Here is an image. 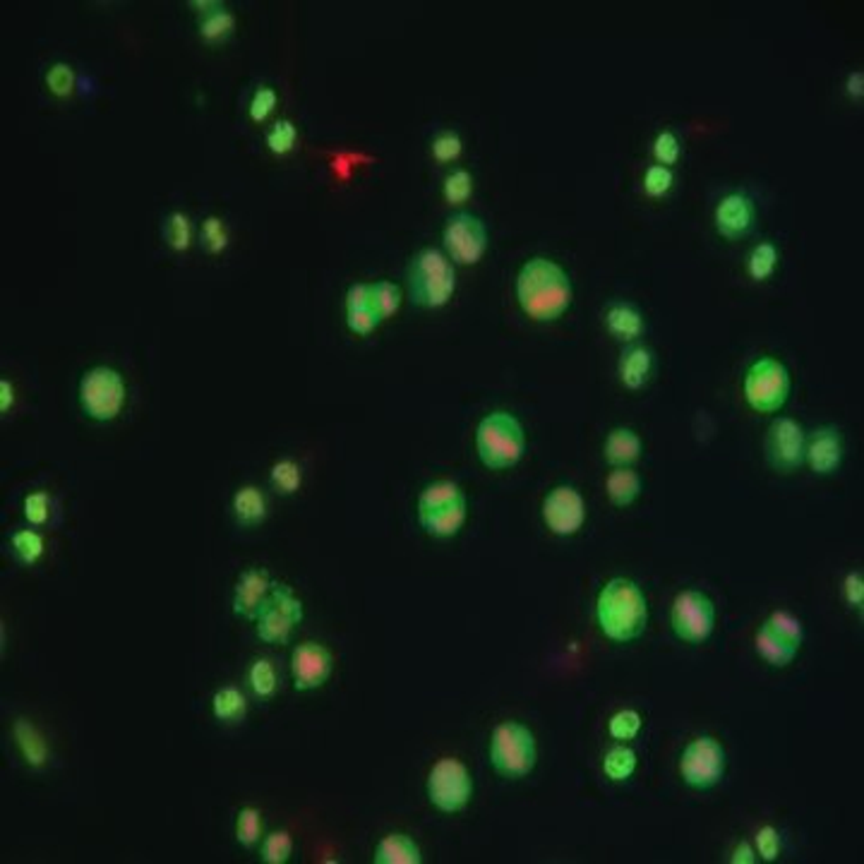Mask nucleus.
<instances>
[{
  "label": "nucleus",
  "mask_w": 864,
  "mask_h": 864,
  "mask_svg": "<svg viewBox=\"0 0 864 864\" xmlns=\"http://www.w3.org/2000/svg\"><path fill=\"white\" fill-rule=\"evenodd\" d=\"M572 281L558 262L533 258L522 267L516 277V298L529 317L552 322L562 317L572 305Z\"/></svg>",
  "instance_id": "obj_1"
},
{
  "label": "nucleus",
  "mask_w": 864,
  "mask_h": 864,
  "mask_svg": "<svg viewBox=\"0 0 864 864\" xmlns=\"http://www.w3.org/2000/svg\"><path fill=\"white\" fill-rule=\"evenodd\" d=\"M596 620L600 632L617 643L639 639L649 624V603L632 578H610L596 600Z\"/></svg>",
  "instance_id": "obj_2"
},
{
  "label": "nucleus",
  "mask_w": 864,
  "mask_h": 864,
  "mask_svg": "<svg viewBox=\"0 0 864 864\" xmlns=\"http://www.w3.org/2000/svg\"><path fill=\"white\" fill-rule=\"evenodd\" d=\"M406 286L415 305L442 307L457 288L454 267L440 250L423 248L408 262Z\"/></svg>",
  "instance_id": "obj_3"
},
{
  "label": "nucleus",
  "mask_w": 864,
  "mask_h": 864,
  "mask_svg": "<svg viewBox=\"0 0 864 864\" xmlns=\"http://www.w3.org/2000/svg\"><path fill=\"white\" fill-rule=\"evenodd\" d=\"M476 450L487 468H509L526 451V435L522 423L512 414L495 411L480 421L476 430Z\"/></svg>",
  "instance_id": "obj_4"
},
{
  "label": "nucleus",
  "mask_w": 864,
  "mask_h": 864,
  "mask_svg": "<svg viewBox=\"0 0 864 864\" xmlns=\"http://www.w3.org/2000/svg\"><path fill=\"white\" fill-rule=\"evenodd\" d=\"M538 761L536 737L516 721L500 723L490 740V764L500 776L512 780L526 778Z\"/></svg>",
  "instance_id": "obj_5"
},
{
  "label": "nucleus",
  "mask_w": 864,
  "mask_h": 864,
  "mask_svg": "<svg viewBox=\"0 0 864 864\" xmlns=\"http://www.w3.org/2000/svg\"><path fill=\"white\" fill-rule=\"evenodd\" d=\"M428 800L442 814H457L468 807L473 797V778L471 771L466 769L464 761L454 757L440 759L428 773Z\"/></svg>",
  "instance_id": "obj_6"
},
{
  "label": "nucleus",
  "mask_w": 864,
  "mask_h": 864,
  "mask_svg": "<svg viewBox=\"0 0 864 864\" xmlns=\"http://www.w3.org/2000/svg\"><path fill=\"white\" fill-rule=\"evenodd\" d=\"M790 396V372L776 358H759L744 375V399L759 414H776Z\"/></svg>",
  "instance_id": "obj_7"
},
{
  "label": "nucleus",
  "mask_w": 864,
  "mask_h": 864,
  "mask_svg": "<svg viewBox=\"0 0 864 864\" xmlns=\"http://www.w3.org/2000/svg\"><path fill=\"white\" fill-rule=\"evenodd\" d=\"M303 620V603L296 598L291 586L274 584L267 600L259 607L258 617V636L267 643H288L293 629L298 627Z\"/></svg>",
  "instance_id": "obj_8"
},
{
  "label": "nucleus",
  "mask_w": 864,
  "mask_h": 864,
  "mask_svg": "<svg viewBox=\"0 0 864 864\" xmlns=\"http://www.w3.org/2000/svg\"><path fill=\"white\" fill-rule=\"evenodd\" d=\"M679 776L694 790H711L725 776V750L714 737H696L679 759Z\"/></svg>",
  "instance_id": "obj_9"
},
{
  "label": "nucleus",
  "mask_w": 864,
  "mask_h": 864,
  "mask_svg": "<svg viewBox=\"0 0 864 864\" xmlns=\"http://www.w3.org/2000/svg\"><path fill=\"white\" fill-rule=\"evenodd\" d=\"M125 401L123 377L111 368H92L79 382V404L94 421H111L121 414Z\"/></svg>",
  "instance_id": "obj_10"
},
{
  "label": "nucleus",
  "mask_w": 864,
  "mask_h": 864,
  "mask_svg": "<svg viewBox=\"0 0 864 864\" xmlns=\"http://www.w3.org/2000/svg\"><path fill=\"white\" fill-rule=\"evenodd\" d=\"M670 622L675 634L687 643H704L714 634L715 607L714 600L701 591H682L672 600Z\"/></svg>",
  "instance_id": "obj_11"
},
{
  "label": "nucleus",
  "mask_w": 864,
  "mask_h": 864,
  "mask_svg": "<svg viewBox=\"0 0 864 864\" xmlns=\"http://www.w3.org/2000/svg\"><path fill=\"white\" fill-rule=\"evenodd\" d=\"M805 444L807 435L793 418H776L766 437V457L769 464L780 473H793L805 464Z\"/></svg>",
  "instance_id": "obj_12"
},
{
  "label": "nucleus",
  "mask_w": 864,
  "mask_h": 864,
  "mask_svg": "<svg viewBox=\"0 0 864 864\" xmlns=\"http://www.w3.org/2000/svg\"><path fill=\"white\" fill-rule=\"evenodd\" d=\"M442 241L451 259H457L461 265H473L483 258L487 248L486 226L478 216L473 214H454L450 222L444 223Z\"/></svg>",
  "instance_id": "obj_13"
},
{
  "label": "nucleus",
  "mask_w": 864,
  "mask_h": 864,
  "mask_svg": "<svg viewBox=\"0 0 864 864\" xmlns=\"http://www.w3.org/2000/svg\"><path fill=\"white\" fill-rule=\"evenodd\" d=\"M543 522L555 536H574L586 522V502L577 487H552L543 500Z\"/></svg>",
  "instance_id": "obj_14"
},
{
  "label": "nucleus",
  "mask_w": 864,
  "mask_h": 864,
  "mask_svg": "<svg viewBox=\"0 0 864 864\" xmlns=\"http://www.w3.org/2000/svg\"><path fill=\"white\" fill-rule=\"evenodd\" d=\"M332 668H334V658L322 643L305 641L293 649L291 675L298 692H310L324 685L332 675Z\"/></svg>",
  "instance_id": "obj_15"
},
{
  "label": "nucleus",
  "mask_w": 864,
  "mask_h": 864,
  "mask_svg": "<svg viewBox=\"0 0 864 864\" xmlns=\"http://www.w3.org/2000/svg\"><path fill=\"white\" fill-rule=\"evenodd\" d=\"M805 461L819 476H829V473L838 471V466L843 461V437H841V432L836 428H831V425L814 430L807 437V444H805Z\"/></svg>",
  "instance_id": "obj_16"
},
{
  "label": "nucleus",
  "mask_w": 864,
  "mask_h": 864,
  "mask_svg": "<svg viewBox=\"0 0 864 864\" xmlns=\"http://www.w3.org/2000/svg\"><path fill=\"white\" fill-rule=\"evenodd\" d=\"M754 202L750 195L728 193L715 207V229L730 241L742 238L754 226Z\"/></svg>",
  "instance_id": "obj_17"
},
{
  "label": "nucleus",
  "mask_w": 864,
  "mask_h": 864,
  "mask_svg": "<svg viewBox=\"0 0 864 864\" xmlns=\"http://www.w3.org/2000/svg\"><path fill=\"white\" fill-rule=\"evenodd\" d=\"M274 588L272 578L267 569H248L241 574L236 588H233V613L245 620H255L259 607Z\"/></svg>",
  "instance_id": "obj_18"
},
{
  "label": "nucleus",
  "mask_w": 864,
  "mask_h": 864,
  "mask_svg": "<svg viewBox=\"0 0 864 864\" xmlns=\"http://www.w3.org/2000/svg\"><path fill=\"white\" fill-rule=\"evenodd\" d=\"M418 519H421L423 529L428 531L430 536H435V538L457 536L459 529H461L466 522V497L451 502V505H447V507H440V509H432V512H425V514H418Z\"/></svg>",
  "instance_id": "obj_19"
},
{
  "label": "nucleus",
  "mask_w": 864,
  "mask_h": 864,
  "mask_svg": "<svg viewBox=\"0 0 864 864\" xmlns=\"http://www.w3.org/2000/svg\"><path fill=\"white\" fill-rule=\"evenodd\" d=\"M605 324L610 334H614L622 341H634L636 336L643 332V314L641 310L624 300H614L605 310Z\"/></svg>",
  "instance_id": "obj_20"
},
{
  "label": "nucleus",
  "mask_w": 864,
  "mask_h": 864,
  "mask_svg": "<svg viewBox=\"0 0 864 864\" xmlns=\"http://www.w3.org/2000/svg\"><path fill=\"white\" fill-rule=\"evenodd\" d=\"M641 451H643L641 437L629 428H614L613 432L605 437V444H603L605 461L607 464H613L614 468H617V466L634 464L636 459L641 457Z\"/></svg>",
  "instance_id": "obj_21"
},
{
  "label": "nucleus",
  "mask_w": 864,
  "mask_h": 864,
  "mask_svg": "<svg viewBox=\"0 0 864 864\" xmlns=\"http://www.w3.org/2000/svg\"><path fill=\"white\" fill-rule=\"evenodd\" d=\"M375 862L377 864H421V848L414 838L406 833H389L375 848Z\"/></svg>",
  "instance_id": "obj_22"
},
{
  "label": "nucleus",
  "mask_w": 864,
  "mask_h": 864,
  "mask_svg": "<svg viewBox=\"0 0 864 864\" xmlns=\"http://www.w3.org/2000/svg\"><path fill=\"white\" fill-rule=\"evenodd\" d=\"M653 356L646 346H632L620 358V379L627 389H641L649 382Z\"/></svg>",
  "instance_id": "obj_23"
},
{
  "label": "nucleus",
  "mask_w": 864,
  "mask_h": 864,
  "mask_svg": "<svg viewBox=\"0 0 864 864\" xmlns=\"http://www.w3.org/2000/svg\"><path fill=\"white\" fill-rule=\"evenodd\" d=\"M754 649H757L759 656L764 658L771 668H787V665L795 660V656H797V650H800L797 646H793V643H787L786 639H780L778 634H773L766 624L757 632Z\"/></svg>",
  "instance_id": "obj_24"
},
{
  "label": "nucleus",
  "mask_w": 864,
  "mask_h": 864,
  "mask_svg": "<svg viewBox=\"0 0 864 864\" xmlns=\"http://www.w3.org/2000/svg\"><path fill=\"white\" fill-rule=\"evenodd\" d=\"M605 490L613 505L627 507V505H632V502L639 497V493H641V478H639V473H636L634 468L617 466V468L610 471V476H607Z\"/></svg>",
  "instance_id": "obj_25"
},
{
  "label": "nucleus",
  "mask_w": 864,
  "mask_h": 864,
  "mask_svg": "<svg viewBox=\"0 0 864 864\" xmlns=\"http://www.w3.org/2000/svg\"><path fill=\"white\" fill-rule=\"evenodd\" d=\"M14 740H17L22 757H24V761H27L32 769H41V766L46 764L49 747H46V740L41 737V732H39L32 723L24 721V718L14 723Z\"/></svg>",
  "instance_id": "obj_26"
},
{
  "label": "nucleus",
  "mask_w": 864,
  "mask_h": 864,
  "mask_svg": "<svg viewBox=\"0 0 864 864\" xmlns=\"http://www.w3.org/2000/svg\"><path fill=\"white\" fill-rule=\"evenodd\" d=\"M233 514L243 526H258L265 522L267 500L258 487L245 486L233 495Z\"/></svg>",
  "instance_id": "obj_27"
},
{
  "label": "nucleus",
  "mask_w": 864,
  "mask_h": 864,
  "mask_svg": "<svg viewBox=\"0 0 864 864\" xmlns=\"http://www.w3.org/2000/svg\"><path fill=\"white\" fill-rule=\"evenodd\" d=\"M212 714H214L216 721L222 723L243 721L245 714H248V701H245L243 692L236 689V687H222L212 696Z\"/></svg>",
  "instance_id": "obj_28"
},
{
  "label": "nucleus",
  "mask_w": 864,
  "mask_h": 864,
  "mask_svg": "<svg viewBox=\"0 0 864 864\" xmlns=\"http://www.w3.org/2000/svg\"><path fill=\"white\" fill-rule=\"evenodd\" d=\"M466 497L464 490L454 483V480H437L432 486H428L418 497V514L432 512V509L447 507L451 502Z\"/></svg>",
  "instance_id": "obj_29"
},
{
  "label": "nucleus",
  "mask_w": 864,
  "mask_h": 864,
  "mask_svg": "<svg viewBox=\"0 0 864 864\" xmlns=\"http://www.w3.org/2000/svg\"><path fill=\"white\" fill-rule=\"evenodd\" d=\"M603 771L613 783H624L634 776L636 771V754L634 750H629L624 744L613 747L603 759Z\"/></svg>",
  "instance_id": "obj_30"
},
{
  "label": "nucleus",
  "mask_w": 864,
  "mask_h": 864,
  "mask_svg": "<svg viewBox=\"0 0 864 864\" xmlns=\"http://www.w3.org/2000/svg\"><path fill=\"white\" fill-rule=\"evenodd\" d=\"M776 265H778V248L776 245L764 241V243L751 248L750 258H747V272H750L751 279H769L776 272Z\"/></svg>",
  "instance_id": "obj_31"
},
{
  "label": "nucleus",
  "mask_w": 864,
  "mask_h": 864,
  "mask_svg": "<svg viewBox=\"0 0 864 864\" xmlns=\"http://www.w3.org/2000/svg\"><path fill=\"white\" fill-rule=\"evenodd\" d=\"M248 682H250V689L255 696L259 699H269L277 692V685H279V679H277V670H274V665L267 660V658H258L255 663H252L250 672H248Z\"/></svg>",
  "instance_id": "obj_32"
},
{
  "label": "nucleus",
  "mask_w": 864,
  "mask_h": 864,
  "mask_svg": "<svg viewBox=\"0 0 864 864\" xmlns=\"http://www.w3.org/2000/svg\"><path fill=\"white\" fill-rule=\"evenodd\" d=\"M764 624L771 629L773 634H778L780 639H786L787 643H793L797 649H800L802 641H805V627H802V622L797 620L795 614L786 613V610L771 613V617H769Z\"/></svg>",
  "instance_id": "obj_33"
},
{
  "label": "nucleus",
  "mask_w": 864,
  "mask_h": 864,
  "mask_svg": "<svg viewBox=\"0 0 864 864\" xmlns=\"http://www.w3.org/2000/svg\"><path fill=\"white\" fill-rule=\"evenodd\" d=\"M13 550L22 565H36L43 555V538L34 529L17 531L13 533Z\"/></svg>",
  "instance_id": "obj_34"
},
{
  "label": "nucleus",
  "mask_w": 864,
  "mask_h": 864,
  "mask_svg": "<svg viewBox=\"0 0 864 864\" xmlns=\"http://www.w3.org/2000/svg\"><path fill=\"white\" fill-rule=\"evenodd\" d=\"M262 838V814L255 807H243L236 819V841L243 848H255Z\"/></svg>",
  "instance_id": "obj_35"
},
{
  "label": "nucleus",
  "mask_w": 864,
  "mask_h": 864,
  "mask_svg": "<svg viewBox=\"0 0 864 864\" xmlns=\"http://www.w3.org/2000/svg\"><path fill=\"white\" fill-rule=\"evenodd\" d=\"M269 480H272V486L277 487V493L281 495H291L296 493L303 483V471H300V466L291 459H284L279 464L272 466V473H269Z\"/></svg>",
  "instance_id": "obj_36"
},
{
  "label": "nucleus",
  "mask_w": 864,
  "mask_h": 864,
  "mask_svg": "<svg viewBox=\"0 0 864 864\" xmlns=\"http://www.w3.org/2000/svg\"><path fill=\"white\" fill-rule=\"evenodd\" d=\"M293 852V838L288 831H274L262 843V862L284 864L288 862Z\"/></svg>",
  "instance_id": "obj_37"
},
{
  "label": "nucleus",
  "mask_w": 864,
  "mask_h": 864,
  "mask_svg": "<svg viewBox=\"0 0 864 864\" xmlns=\"http://www.w3.org/2000/svg\"><path fill=\"white\" fill-rule=\"evenodd\" d=\"M401 305V291L394 286L392 281H377L372 284V307L377 310L382 320L392 317Z\"/></svg>",
  "instance_id": "obj_38"
},
{
  "label": "nucleus",
  "mask_w": 864,
  "mask_h": 864,
  "mask_svg": "<svg viewBox=\"0 0 864 864\" xmlns=\"http://www.w3.org/2000/svg\"><path fill=\"white\" fill-rule=\"evenodd\" d=\"M641 715L632 711V708H624V711H617V714L610 718L607 723V730H610V735L614 740H620V742H629V740H634L639 735V730H641Z\"/></svg>",
  "instance_id": "obj_39"
},
{
  "label": "nucleus",
  "mask_w": 864,
  "mask_h": 864,
  "mask_svg": "<svg viewBox=\"0 0 864 864\" xmlns=\"http://www.w3.org/2000/svg\"><path fill=\"white\" fill-rule=\"evenodd\" d=\"M233 32V17L226 10H216V13L207 14L200 24V34L205 41H222Z\"/></svg>",
  "instance_id": "obj_40"
},
{
  "label": "nucleus",
  "mask_w": 864,
  "mask_h": 864,
  "mask_svg": "<svg viewBox=\"0 0 864 864\" xmlns=\"http://www.w3.org/2000/svg\"><path fill=\"white\" fill-rule=\"evenodd\" d=\"M190 236H193V229H190V219L186 214H180V212H173L168 219H166V241L171 245L173 250H186L187 245H190Z\"/></svg>",
  "instance_id": "obj_41"
},
{
  "label": "nucleus",
  "mask_w": 864,
  "mask_h": 864,
  "mask_svg": "<svg viewBox=\"0 0 864 864\" xmlns=\"http://www.w3.org/2000/svg\"><path fill=\"white\" fill-rule=\"evenodd\" d=\"M672 171L668 166L663 164H653L646 168V176H643V190L650 195V197H660L672 187Z\"/></svg>",
  "instance_id": "obj_42"
},
{
  "label": "nucleus",
  "mask_w": 864,
  "mask_h": 864,
  "mask_svg": "<svg viewBox=\"0 0 864 864\" xmlns=\"http://www.w3.org/2000/svg\"><path fill=\"white\" fill-rule=\"evenodd\" d=\"M379 322H382V317H379L377 310L372 305L346 310V324H349L350 332H356V334H370Z\"/></svg>",
  "instance_id": "obj_43"
},
{
  "label": "nucleus",
  "mask_w": 864,
  "mask_h": 864,
  "mask_svg": "<svg viewBox=\"0 0 864 864\" xmlns=\"http://www.w3.org/2000/svg\"><path fill=\"white\" fill-rule=\"evenodd\" d=\"M473 190V178L471 173L464 171V168H459V171L450 173L447 180H444V197L450 202H464Z\"/></svg>",
  "instance_id": "obj_44"
},
{
  "label": "nucleus",
  "mask_w": 864,
  "mask_h": 864,
  "mask_svg": "<svg viewBox=\"0 0 864 864\" xmlns=\"http://www.w3.org/2000/svg\"><path fill=\"white\" fill-rule=\"evenodd\" d=\"M50 514V497L46 493H32L24 497V516L29 523L41 526L49 522Z\"/></svg>",
  "instance_id": "obj_45"
},
{
  "label": "nucleus",
  "mask_w": 864,
  "mask_h": 864,
  "mask_svg": "<svg viewBox=\"0 0 864 864\" xmlns=\"http://www.w3.org/2000/svg\"><path fill=\"white\" fill-rule=\"evenodd\" d=\"M653 154H656L658 164H675L679 159V140L672 130H663L653 142Z\"/></svg>",
  "instance_id": "obj_46"
},
{
  "label": "nucleus",
  "mask_w": 864,
  "mask_h": 864,
  "mask_svg": "<svg viewBox=\"0 0 864 864\" xmlns=\"http://www.w3.org/2000/svg\"><path fill=\"white\" fill-rule=\"evenodd\" d=\"M757 852L761 855V859L766 862H776L780 855V833L778 829H773V826H761L757 831Z\"/></svg>",
  "instance_id": "obj_47"
},
{
  "label": "nucleus",
  "mask_w": 864,
  "mask_h": 864,
  "mask_svg": "<svg viewBox=\"0 0 864 864\" xmlns=\"http://www.w3.org/2000/svg\"><path fill=\"white\" fill-rule=\"evenodd\" d=\"M293 142H296V128H293L288 121H279L272 130H269V135H267L269 150L277 151V154H286V151H291Z\"/></svg>",
  "instance_id": "obj_48"
},
{
  "label": "nucleus",
  "mask_w": 864,
  "mask_h": 864,
  "mask_svg": "<svg viewBox=\"0 0 864 864\" xmlns=\"http://www.w3.org/2000/svg\"><path fill=\"white\" fill-rule=\"evenodd\" d=\"M432 154H435L440 161H451V159H457L461 154V137L457 132H440V135L432 140Z\"/></svg>",
  "instance_id": "obj_49"
},
{
  "label": "nucleus",
  "mask_w": 864,
  "mask_h": 864,
  "mask_svg": "<svg viewBox=\"0 0 864 864\" xmlns=\"http://www.w3.org/2000/svg\"><path fill=\"white\" fill-rule=\"evenodd\" d=\"M202 238H205V248L212 252H219L222 248H226V226H223L222 219H216V216H209L205 226H202Z\"/></svg>",
  "instance_id": "obj_50"
},
{
  "label": "nucleus",
  "mask_w": 864,
  "mask_h": 864,
  "mask_svg": "<svg viewBox=\"0 0 864 864\" xmlns=\"http://www.w3.org/2000/svg\"><path fill=\"white\" fill-rule=\"evenodd\" d=\"M274 104H277V94H274V89H269V86H259L258 92H255V96H252V104H250L252 121H258V123L265 121L267 115L272 114Z\"/></svg>",
  "instance_id": "obj_51"
},
{
  "label": "nucleus",
  "mask_w": 864,
  "mask_h": 864,
  "mask_svg": "<svg viewBox=\"0 0 864 864\" xmlns=\"http://www.w3.org/2000/svg\"><path fill=\"white\" fill-rule=\"evenodd\" d=\"M49 86L50 92L58 94V96H65V94L72 89V82H75V75L68 65H53L49 72Z\"/></svg>",
  "instance_id": "obj_52"
},
{
  "label": "nucleus",
  "mask_w": 864,
  "mask_h": 864,
  "mask_svg": "<svg viewBox=\"0 0 864 864\" xmlns=\"http://www.w3.org/2000/svg\"><path fill=\"white\" fill-rule=\"evenodd\" d=\"M843 598L850 607H862L864 603V577L862 572H850L843 581Z\"/></svg>",
  "instance_id": "obj_53"
},
{
  "label": "nucleus",
  "mask_w": 864,
  "mask_h": 864,
  "mask_svg": "<svg viewBox=\"0 0 864 864\" xmlns=\"http://www.w3.org/2000/svg\"><path fill=\"white\" fill-rule=\"evenodd\" d=\"M372 305V284H353L346 293V310Z\"/></svg>",
  "instance_id": "obj_54"
},
{
  "label": "nucleus",
  "mask_w": 864,
  "mask_h": 864,
  "mask_svg": "<svg viewBox=\"0 0 864 864\" xmlns=\"http://www.w3.org/2000/svg\"><path fill=\"white\" fill-rule=\"evenodd\" d=\"M732 864H754L757 862V850L751 848L750 843H740L732 850V858H730Z\"/></svg>",
  "instance_id": "obj_55"
},
{
  "label": "nucleus",
  "mask_w": 864,
  "mask_h": 864,
  "mask_svg": "<svg viewBox=\"0 0 864 864\" xmlns=\"http://www.w3.org/2000/svg\"><path fill=\"white\" fill-rule=\"evenodd\" d=\"M848 92H850L852 96H862V92H864V72L862 70L850 72V77H848Z\"/></svg>",
  "instance_id": "obj_56"
},
{
  "label": "nucleus",
  "mask_w": 864,
  "mask_h": 864,
  "mask_svg": "<svg viewBox=\"0 0 864 864\" xmlns=\"http://www.w3.org/2000/svg\"><path fill=\"white\" fill-rule=\"evenodd\" d=\"M13 399V385L7 379H0V411H7Z\"/></svg>",
  "instance_id": "obj_57"
}]
</instances>
